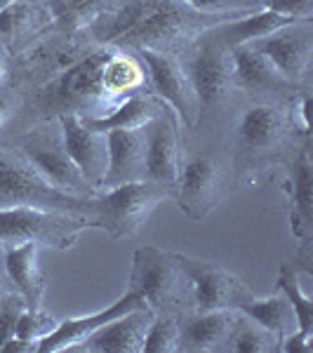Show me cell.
<instances>
[{
	"label": "cell",
	"mask_w": 313,
	"mask_h": 353,
	"mask_svg": "<svg viewBox=\"0 0 313 353\" xmlns=\"http://www.w3.org/2000/svg\"><path fill=\"white\" fill-rule=\"evenodd\" d=\"M231 17L241 14H203L181 0H130L106 26L101 41L130 52H174Z\"/></svg>",
	"instance_id": "1"
},
{
	"label": "cell",
	"mask_w": 313,
	"mask_h": 353,
	"mask_svg": "<svg viewBox=\"0 0 313 353\" xmlns=\"http://www.w3.org/2000/svg\"><path fill=\"white\" fill-rule=\"evenodd\" d=\"M172 198V186L158 181H130L99 191L92 198V229L106 231L113 241L132 238L163 201Z\"/></svg>",
	"instance_id": "2"
},
{
	"label": "cell",
	"mask_w": 313,
	"mask_h": 353,
	"mask_svg": "<svg viewBox=\"0 0 313 353\" xmlns=\"http://www.w3.org/2000/svg\"><path fill=\"white\" fill-rule=\"evenodd\" d=\"M181 61L191 78L201 118L221 116L238 92L233 81L231 50L205 31L191 43L189 54L181 57Z\"/></svg>",
	"instance_id": "3"
},
{
	"label": "cell",
	"mask_w": 313,
	"mask_h": 353,
	"mask_svg": "<svg viewBox=\"0 0 313 353\" xmlns=\"http://www.w3.org/2000/svg\"><path fill=\"white\" fill-rule=\"evenodd\" d=\"M94 198V196H92ZM92 198H76L45 184L19 151L0 149V208H38L73 212L92 224Z\"/></svg>",
	"instance_id": "4"
},
{
	"label": "cell",
	"mask_w": 313,
	"mask_h": 353,
	"mask_svg": "<svg viewBox=\"0 0 313 353\" xmlns=\"http://www.w3.org/2000/svg\"><path fill=\"white\" fill-rule=\"evenodd\" d=\"M92 229L88 217L73 212H54L38 208H0V248L19 243H38L54 250H71Z\"/></svg>",
	"instance_id": "5"
},
{
	"label": "cell",
	"mask_w": 313,
	"mask_h": 353,
	"mask_svg": "<svg viewBox=\"0 0 313 353\" xmlns=\"http://www.w3.org/2000/svg\"><path fill=\"white\" fill-rule=\"evenodd\" d=\"M297 130L292 111L283 104L266 99H252L236 118L233 139L241 161L250 165L261 163L285 149L290 132Z\"/></svg>",
	"instance_id": "6"
},
{
	"label": "cell",
	"mask_w": 313,
	"mask_h": 353,
	"mask_svg": "<svg viewBox=\"0 0 313 353\" xmlns=\"http://www.w3.org/2000/svg\"><path fill=\"white\" fill-rule=\"evenodd\" d=\"M184 288H189V281L174 261V254L151 245L137 250L128 290L139 294L156 316L172 313L174 304L184 297Z\"/></svg>",
	"instance_id": "7"
},
{
	"label": "cell",
	"mask_w": 313,
	"mask_h": 353,
	"mask_svg": "<svg viewBox=\"0 0 313 353\" xmlns=\"http://www.w3.org/2000/svg\"><path fill=\"white\" fill-rule=\"evenodd\" d=\"M229 189V163L217 153H193L181 161L172 198L191 219H205Z\"/></svg>",
	"instance_id": "8"
},
{
	"label": "cell",
	"mask_w": 313,
	"mask_h": 353,
	"mask_svg": "<svg viewBox=\"0 0 313 353\" xmlns=\"http://www.w3.org/2000/svg\"><path fill=\"white\" fill-rule=\"evenodd\" d=\"M134 54L146 66L151 94L174 113L179 125H184L186 130L196 128L201 123V109H198L196 92L181 57L174 52H156V50H134Z\"/></svg>",
	"instance_id": "9"
},
{
	"label": "cell",
	"mask_w": 313,
	"mask_h": 353,
	"mask_svg": "<svg viewBox=\"0 0 313 353\" xmlns=\"http://www.w3.org/2000/svg\"><path fill=\"white\" fill-rule=\"evenodd\" d=\"M174 261L189 281L196 311L238 309L243 301L252 297V290L241 278L214 261L198 259L191 254H174Z\"/></svg>",
	"instance_id": "10"
},
{
	"label": "cell",
	"mask_w": 313,
	"mask_h": 353,
	"mask_svg": "<svg viewBox=\"0 0 313 353\" xmlns=\"http://www.w3.org/2000/svg\"><path fill=\"white\" fill-rule=\"evenodd\" d=\"M24 161L36 170L45 184H50L54 191L66 193L76 198H92L97 191L85 181L81 170L71 161V156L64 149L61 132L57 134H28L19 141V149Z\"/></svg>",
	"instance_id": "11"
},
{
	"label": "cell",
	"mask_w": 313,
	"mask_h": 353,
	"mask_svg": "<svg viewBox=\"0 0 313 353\" xmlns=\"http://www.w3.org/2000/svg\"><path fill=\"white\" fill-rule=\"evenodd\" d=\"M252 48H257L290 83L299 88L304 83V78L309 76L313 57L311 19H301L290 26L278 28L271 36L252 43Z\"/></svg>",
	"instance_id": "12"
},
{
	"label": "cell",
	"mask_w": 313,
	"mask_h": 353,
	"mask_svg": "<svg viewBox=\"0 0 313 353\" xmlns=\"http://www.w3.org/2000/svg\"><path fill=\"white\" fill-rule=\"evenodd\" d=\"M144 168L146 179L174 186L181 170L179 121L170 109H163L144 125Z\"/></svg>",
	"instance_id": "13"
},
{
	"label": "cell",
	"mask_w": 313,
	"mask_h": 353,
	"mask_svg": "<svg viewBox=\"0 0 313 353\" xmlns=\"http://www.w3.org/2000/svg\"><path fill=\"white\" fill-rule=\"evenodd\" d=\"M57 123H59V132L66 153L76 163V168L81 170L85 181L99 193L101 181H104L106 174V165H109V141H106V134L90 130L81 121L78 113H59Z\"/></svg>",
	"instance_id": "14"
},
{
	"label": "cell",
	"mask_w": 313,
	"mask_h": 353,
	"mask_svg": "<svg viewBox=\"0 0 313 353\" xmlns=\"http://www.w3.org/2000/svg\"><path fill=\"white\" fill-rule=\"evenodd\" d=\"M231 64L236 90L250 94L252 99L276 101V97H287L299 90L252 45L231 48Z\"/></svg>",
	"instance_id": "15"
},
{
	"label": "cell",
	"mask_w": 313,
	"mask_h": 353,
	"mask_svg": "<svg viewBox=\"0 0 313 353\" xmlns=\"http://www.w3.org/2000/svg\"><path fill=\"white\" fill-rule=\"evenodd\" d=\"M141 306H146L144 299H141L137 292H130L128 290L121 299H116L111 306H106V309L90 313V316L66 318V321H61L59 325L54 327V332H50L48 337H43L41 341H38L36 351L38 353H59V351L76 349V346L83 344V341L94 332V330L106 325V323L113 321V318L125 316L128 311L141 309Z\"/></svg>",
	"instance_id": "16"
},
{
	"label": "cell",
	"mask_w": 313,
	"mask_h": 353,
	"mask_svg": "<svg viewBox=\"0 0 313 353\" xmlns=\"http://www.w3.org/2000/svg\"><path fill=\"white\" fill-rule=\"evenodd\" d=\"M153 318H156V313L149 306L128 311L125 316L113 318L106 325L94 330L76 349L90 353H141L146 330H149Z\"/></svg>",
	"instance_id": "17"
},
{
	"label": "cell",
	"mask_w": 313,
	"mask_h": 353,
	"mask_svg": "<svg viewBox=\"0 0 313 353\" xmlns=\"http://www.w3.org/2000/svg\"><path fill=\"white\" fill-rule=\"evenodd\" d=\"M236 316H238L236 309H219V311L193 309L189 313H181V316H177L179 351L208 353V351L224 349Z\"/></svg>",
	"instance_id": "18"
},
{
	"label": "cell",
	"mask_w": 313,
	"mask_h": 353,
	"mask_svg": "<svg viewBox=\"0 0 313 353\" xmlns=\"http://www.w3.org/2000/svg\"><path fill=\"white\" fill-rule=\"evenodd\" d=\"M285 191L290 196V226L294 238H311L313 224V165L309 144L297 149L290 161H285Z\"/></svg>",
	"instance_id": "19"
},
{
	"label": "cell",
	"mask_w": 313,
	"mask_h": 353,
	"mask_svg": "<svg viewBox=\"0 0 313 353\" xmlns=\"http://www.w3.org/2000/svg\"><path fill=\"white\" fill-rule=\"evenodd\" d=\"M106 141H109V165L101 181V191L146 179L144 130H113L106 132Z\"/></svg>",
	"instance_id": "20"
},
{
	"label": "cell",
	"mask_w": 313,
	"mask_h": 353,
	"mask_svg": "<svg viewBox=\"0 0 313 353\" xmlns=\"http://www.w3.org/2000/svg\"><path fill=\"white\" fill-rule=\"evenodd\" d=\"M294 21H301V19H294V17H287V14H281V12H273V10L261 8V10H254V12L241 14V19L231 17V19L212 26L208 33L231 50V48H238V45L257 43V41H261V38L276 33L278 28L294 24Z\"/></svg>",
	"instance_id": "21"
},
{
	"label": "cell",
	"mask_w": 313,
	"mask_h": 353,
	"mask_svg": "<svg viewBox=\"0 0 313 353\" xmlns=\"http://www.w3.org/2000/svg\"><path fill=\"white\" fill-rule=\"evenodd\" d=\"M38 250H41L38 243H19L3 248L8 281L14 283L17 292L24 297L28 309H41L45 294V278L38 264Z\"/></svg>",
	"instance_id": "22"
},
{
	"label": "cell",
	"mask_w": 313,
	"mask_h": 353,
	"mask_svg": "<svg viewBox=\"0 0 313 353\" xmlns=\"http://www.w3.org/2000/svg\"><path fill=\"white\" fill-rule=\"evenodd\" d=\"M168 106L153 94H134L116 104L111 111L101 113V116H81V121L94 132H113V130H139L144 128L151 118Z\"/></svg>",
	"instance_id": "23"
},
{
	"label": "cell",
	"mask_w": 313,
	"mask_h": 353,
	"mask_svg": "<svg viewBox=\"0 0 313 353\" xmlns=\"http://www.w3.org/2000/svg\"><path fill=\"white\" fill-rule=\"evenodd\" d=\"M236 311L243 313V316H248V318H252V321L259 323L264 330H269L273 337L278 339V344H281V339L287 337L290 332L299 330L294 306L290 304V299L281 292V290H278L276 294H271V297H264V299H259L252 294V297L243 301Z\"/></svg>",
	"instance_id": "24"
},
{
	"label": "cell",
	"mask_w": 313,
	"mask_h": 353,
	"mask_svg": "<svg viewBox=\"0 0 313 353\" xmlns=\"http://www.w3.org/2000/svg\"><path fill=\"white\" fill-rule=\"evenodd\" d=\"M224 349L233 353H271L278 351V339L259 323H254L252 318L238 313Z\"/></svg>",
	"instance_id": "25"
},
{
	"label": "cell",
	"mask_w": 313,
	"mask_h": 353,
	"mask_svg": "<svg viewBox=\"0 0 313 353\" xmlns=\"http://www.w3.org/2000/svg\"><path fill=\"white\" fill-rule=\"evenodd\" d=\"M278 290H281L290 299V304L294 306L299 330L313 334V299L309 294H304V290L299 285V278H297V269H294L292 264H283L281 271H278Z\"/></svg>",
	"instance_id": "26"
},
{
	"label": "cell",
	"mask_w": 313,
	"mask_h": 353,
	"mask_svg": "<svg viewBox=\"0 0 313 353\" xmlns=\"http://www.w3.org/2000/svg\"><path fill=\"white\" fill-rule=\"evenodd\" d=\"M179 351V321L174 313L156 316L146 330L141 353H177Z\"/></svg>",
	"instance_id": "27"
},
{
	"label": "cell",
	"mask_w": 313,
	"mask_h": 353,
	"mask_svg": "<svg viewBox=\"0 0 313 353\" xmlns=\"http://www.w3.org/2000/svg\"><path fill=\"white\" fill-rule=\"evenodd\" d=\"M57 325H59V323H57L54 318L43 309V306L41 309H28L26 306L24 313H21V318H19V323H17L14 337L38 344L43 337H48L50 332H54Z\"/></svg>",
	"instance_id": "28"
},
{
	"label": "cell",
	"mask_w": 313,
	"mask_h": 353,
	"mask_svg": "<svg viewBox=\"0 0 313 353\" xmlns=\"http://www.w3.org/2000/svg\"><path fill=\"white\" fill-rule=\"evenodd\" d=\"M26 309V301L19 292H3L0 294V351L14 337L17 323Z\"/></svg>",
	"instance_id": "29"
},
{
	"label": "cell",
	"mask_w": 313,
	"mask_h": 353,
	"mask_svg": "<svg viewBox=\"0 0 313 353\" xmlns=\"http://www.w3.org/2000/svg\"><path fill=\"white\" fill-rule=\"evenodd\" d=\"M31 5L24 0H14L8 8L0 10V38L12 41L19 36L21 31H26V26L31 24Z\"/></svg>",
	"instance_id": "30"
},
{
	"label": "cell",
	"mask_w": 313,
	"mask_h": 353,
	"mask_svg": "<svg viewBox=\"0 0 313 353\" xmlns=\"http://www.w3.org/2000/svg\"><path fill=\"white\" fill-rule=\"evenodd\" d=\"M203 14H248L259 10V0H181Z\"/></svg>",
	"instance_id": "31"
},
{
	"label": "cell",
	"mask_w": 313,
	"mask_h": 353,
	"mask_svg": "<svg viewBox=\"0 0 313 353\" xmlns=\"http://www.w3.org/2000/svg\"><path fill=\"white\" fill-rule=\"evenodd\" d=\"M259 8L294 17V19H311L313 0H259Z\"/></svg>",
	"instance_id": "32"
},
{
	"label": "cell",
	"mask_w": 313,
	"mask_h": 353,
	"mask_svg": "<svg viewBox=\"0 0 313 353\" xmlns=\"http://www.w3.org/2000/svg\"><path fill=\"white\" fill-rule=\"evenodd\" d=\"M311 332H304V330H294L290 332L287 337L281 339L278 344V351L281 353H311L313 351V344H311Z\"/></svg>",
	"instance_id": "33"
},
{
	"label": "cell",
	"mask_w": 313,
	"mask_h": 353,
	"mask_svg": "<svg viewBox=\"0 0 313 353\" xmlns=\"http://www.w3.org/2000/svg\"><path fill=\"white\" fill-rule=\"evenodd\" d=\"M311 261H313V257H311V238H306V241H301V245H299V252L294 254L292 266H294V269H301L306 276H313Z\"/></svg>",
	"instance_id": "34"
},
{
	"label": "cell",
	"mask_w": 313,
	"mask_h": 353,
	"mask_svg": "<svg viewBox=\"0 0 313 353\" xmlns=\"http://www.w3.org/2000/svg\"><path fill=\"white\" fill-rule=\"evenodd\" d=\"M5 281H8V271H5V254L0 248V294L5 292Z\"/></svg>",
	"instance_id": "35"
},
{
	"label": "cell",
	"mask_w": 313,
	"mask_h": 353,
	"mask_svg": "<svg viewBox=\"0 0 313 353\" xmlns=\"http://www.w3.org/2000/svg\"><path fill=\"white\" fill-rule=\"evenodd\" d=\"M5 121H8V104L0 99V128L5 125Z\"/></svg>",
	"instance_id": "36"
},
{
	"label": "cell",
	"mask_w": 313,
	"mask_h": 353,
	"mask_svg": "<svg viewBox=\"0 0 313 353\" xmlns=\"http://www.w3.org/2000/svg\"><path fill=\"white\" fill-rule=\"evenodd\" d=\"M3 78H5V61L0 59V83H3Z\"/></svg>",
	"instance_id": "37"
},
{
	"label": "cell",
	"mask_w": 313,
	"mask_h": 353,
	"mask_svg": "<svg viewBox=\"0 0 313 353\" xmlns=\"http://www.w3.org/2000/svg\"><path fill=\"white\" fill-rule=\"evenodd\" d=\"M10 3H14V0H0V10H3V8H8Z\"/></svg>",
	"instance_id": "38"
}]
</instances>
